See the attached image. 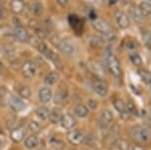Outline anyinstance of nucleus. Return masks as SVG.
Listing matches in <instances>:
<instances>
[{
  "label": "nucleus",
  "mask_w": 151,
  "mask_h": 150,
  "mask_svg": "<svg viewBox=\"0 0 151 150\" xmlns=\"http://www.w3.org/2000/svg\"><path fill=\"white\" fill-rule=\"evenodd\" d=\"M130 136L135 142L138 143H147L150 140V134L147 129L141 126H133L130 129Z\"/></svg>",
  "instance_id": "nucleus-1"
},
{
  "label": "nucleus",
  "mask_w": 151,
  "mask_h": 150,
  "mask_svg": "<svg viewBox=\"0 0 151 150\" xmlns=\"http://www.w3.org/2000/svg\"><path fill=\"white\" fill-rule=\"evenodd\" d=\"M106 65L108 70L113 75L114 77H119L121 76V67H120V62H119L118 59L116 57V55H114L111 52H108L106 55Z\"/></svg>",
  "instance_id": "nucleus-2"
},
{
  "label": "nucleus",
  "mask_w": 151,
  "mask_h": 150,
  "mask_svg": "<svg viewBox=\"0 0 151 150\" xmlns=\"http://www.w3.org/2000/svg\"><path fill=\"white\" fill-rule=\"evenodd\" d=\"M38 50H40L43 55H45L47 59H50L52 60L58 67H62V60H60V57H58L55 52H52L50 48H48V47L45 43L40 42V44H38Z\"/></svg>",
  "instance_id": "nucleus-3"
},
{
  "label": "nucleus",
  "mask_w": 151,
  "mask_h": 150,
  "mask_svg": "<svg viewBox=\"0 0 151 150\" xmlns=\"http://www.w3.org/2000/svg\"><path fill=\"white\" fill-rule=\"evenodd\" d=\"M92 86H93L94 91L100 96L105 97L108 94L109 91L108 85H107L106 82H104V80L96 78L93 81V83H92Z\"/></svg>",
  "instance_id": "nucleus-4"
},
{
  "label": "nucleus",
  "mask_w": 151,
  "mask_h": 150,
  "mask_svg": "<svg viewBox=\"0 0 151 150\" xmlns=\"http://www.w3.org/2000/svg\"><path fill=\"white\" fill-rule=\"evenodd\" d=\"M68 140L73 145H80L85 140L84 133L79 130H73L68 133Z\"/></svg>",
  "instance_id": "nucleus-5"
},
{
  "label": "nucleus",
  "mask_w": 151,
  "mask_h": 150,
  "mask_svg": "<svg viewBox=\"0 0 151 150\" xmlns=\"http://www.w3.org/2000/svg\"><path fill=\"white\" fill-rule=\"evenodd\" d=\"M113 122V114H112L111 111L109 110H105L102 112L101 117H100L99 124L100 127L102 129H107Z\"/></svg>",
  "instance_id": "nucleus-6"
},
{
  "label": "nucleus",
  "mask_w": 151,
  "mask_h": 150,
  "mask_svg": "<svg viewBox=\"0 0 151 150\" xmlns=\"http://www.w3.org/2000/svg\"><path fill=\"white\" fill-rule=\"evenodd\" d=\"M114 107L117 111L119 112L121 118L123 120H127L129 117H130V114L127 111V107H126V104L124 103V101H122L121 99H116L114 101Z\"/></svg>",
  "instance_id": "nucleus-7"
},
{
  "label": "nucleus",
  "mask_w": 151,
  "mask_h": 150,
  "mask_svg": "<svg viewBox=\"0 0 151 150\" xmlns=\"http://www.w3.org/2000/svg\"><path fill=\"white\" fill-rule=\"evenodd\" d=\"M115 18L117 21V24H118L119 27H121V28H127L129 26V24H130L128 14L124 11H121V10L117 11Z\"/></svg>",
  "instance_id": "nucleus-8"
},
{
  "label": "nucleus",
  "mask_w": 151,
  "mask_h": 150,
  "mask_svg": "<svg viewBox=\"0 0 151 150\" xmlns=\"http://www.w3.org/2000/svg\"><path fill=\"white\" fill-rule=\"evenodd\" d=\"M36 72V66L35 64L33 62H26L25 64L23 65V67H22V74L23 76L25 77V78H32V77H35Z\"/></svg>",
  "instance_id": "nucleus-9"
},
{
  "label": "nucleus",
  "mask_w": 151,
  "mask_h": 150,
  "mask_svg": "<svg viewBox=\"0 0 151 150\" xmlns=\"http://www.w3.org/2000/svg\"><path fill=\"white\" fill-rule=\"evenodd\" d=\"M14 37L19 42H26L29 40V33L27 32V30L25 28L18 26L14 30Z\"/></svg>",
  "instance_id": "nucleus-10"
},
{
  "label": "nucleus",
  "mask_w": 151,
  "mask_h": 150,
  "mask_svg": "<svg viewBox=\"0 0 151 150\" xmlns=\"http://www.w3.org/2000/svg\"><path fill=\"white\" fill-rule=\"evenodd\" d=\"M58 47H60V52L67 57H72L75 54V45L72 42H68V40H64V42H60Z\"/></svg>",
  "instance_id": "nucleus-11"
},
{
  "label": "nucleus",
  "mask_w": 151,
  "mask_h": 150,
  "mask_svg": "<svg viewBox=\"0 0 151 150\" xmlns=\"http://www.w3.org/2000/svg\"><path fill=\"white\" fill-rule=\"evenodd\" d=\"M93 26L97 31L101 33H106L108 31H110V26L109 24L104 21L103 19H95L93 21Z\"/></svg>",
  "instance_id": "nucleus-12"
},
{
  "label": "nucleus",
  "mask_w": 151,
  "mask_h": 150,
  "mask_svg": "<svg viewBox=\"0 0 151 150\" xmlns=\"http://www.w3.org/2000/svg\"><path fill=\"white\" fill-rule=\"evenodd\" d=\"M60 123H62V126L64 127L65 129L70 130L76 126V119L70 114H65V115H63Z\"/></svg>",
  "instance_id": "nucleus-13"
},
{
  "label": "nucleus",
  "mask_w": 151,
  "mask_h": 150,
  "mask_svg": "<svg viewBox=\"0 0 151 150\" xmlns=\"http://www.w3.org/2000/svg\"><path fill=\"white\" fill-rule=\"evenodd\" d=\"M38 97H40V102L42 103H48L52 99V92L47 87H43L40 90L38 93Z\"/></svg>",
  "instance_id": "nucleus-14"
},
{
  "label": "nucleus",
  "mask_w": 151,
  "mask_h": 150,
  "mask_svg": "<svg viewBox=\"0 0 151 150\" xmlns=\"http://www.w3.org/2000/svg\"><path fill=\"white\" fill-rule=\"evenodd\" d=\"M9 104H10V107L15 111H21L25 108V104L20 98L15 96H12L9 100Z\"/></svg>",
  "instance_id": "nucleus-15"
},
{
  "label": "nucleus",
  "mask_w": 151,
  "mask_h": 150,
  "mask_svg": "<svg viewBox=\"0 0 151 150\" xmlns=\"http://www.w3.org/2000/svg\"><path fill=\"white\" fill-rule=\"evenodd\" d=\"M24 136H25V130L23 128H16V129L12 130L10 137L12 139V141L15 142V143H18V142L22 141Z\"/></svg>",
  "instance_id": "nucleus-16"
},
{
  "label": "nucleus",
  "mask_w": 151,
  "mask_h": 150,
  "mask_svg": "<svg viewBox=\"0 0 151 150\" xmlns=\"http://www.w3.org/2000/svg\"><path fill=\"white\" fill-rule=\"evenodd\" d=\"M89 67H90V69H91L92 72H93L95 76H96V78L104 80V71H103L102 67L100 66L98 62H91L89 64Z\"/></svg>",
  "instance_id": "nucleus-17"
},
{
  "label": "nucleus",
  "mask_w": 151,
  "mask_h": 150,
  "mask_svg": "<svg viewBox=\"0 0 151 150\" xmlns=\"http://www.w3.org/2000/svg\"><path fill=\"white\" fill-rule=\"evenodd\" d=\"M62 117H63L62 111H60V109H58V108H53L50 112V116H48L50 122L53 123V124H57V123L60 122Z\"/></svg>",
  "instance_id": "nucleus-18"
},
{
  "label": "nucleus",
  "mask_w": 151,
  "mask_h": 150,
  "mask_svg": "<svg viewBox=\"0 0 151 150\" xmlns=\"http://www.w3.org/2000/svg\"><path fill=\"white\" fill-rule=\"evenodd\" d=\"M23 2L22 0H12L10 2V9L14 14H19L23 10Z\"/></svg>",
  "instance_id": "nucleus-19"
},
{
  "label": "nucleus",
  "mask_w": 151,
  "mask_h": 150,
  "mask_svg": "<svg viewBox=\"0 0 151 150\" xmlns=\"http://www.w3.org/2000/svg\"><path fill=\"white\" fill-rule=\"evenodd\" d=\"M138 9H139L141 15H142L143 17L149 16L151 14V3H149V2H147V1L141 2V3L139 4Z\"/></svg>",
  "instance_id": "nucleus-20"
},
{
  "label": "nucleus",
  "mask_w": 151,
  "mask_h": 150,
  "mask_svg": "<svg viewBox=\"0 0 151 150\" xmlns=\"http://www.w3.org/2000/svg\"><path fill=\"white\" fill-rule=\"evenodd\" d=\"M74 113H75V115L78 116L79 118H85V117H87L88 114H89V109H88L85 105L80 104V105L76 106Z\"/></svg>",
  "instance_id": "nucleus-21"
},
{
  "label": "nucleus",
  "mask_w": 151,
  "mask_h": 150,
  "mask_svg": "<svg viewBox=\"0 0 151 150\" xmlns=\"http://www.w3.org/2000/svg\"><path fill=\"white\" fill-rule=\"evenodd\" d=\"M58 79H60V77H58V74L57 72H50L45 76V82L47 85H55L58 81Z\"/></svg>",
  "instance_id": "nucleus-22"
},
{
  "label": "nucleus",
  "mask_w": 151,
  "mask_h": 150,
  "mask_svg": "<svg viewBox=\"0 0 151 150\" xmlns=\"http://www.w3.org/2000/svg\"><path fill=\"white\" fill-rule=\"evenodd\" d=\"M29 11L35 16H38L42 13V5L38 2H33L29 4Z\"/></svg>",
  "instance_id": "nucleus-23"
},
{
  "label": "nucleus",
  "mask_w": 151,
  "mask_h": 150,
  "mask_svg": "<svg viewBox=\"0 0 151 150\" xmlns=\"http://www.w3.org/2000/svg\"><path fill=\"white\" fill-rule=\"evenodd\" d=\"M129 15L131 16L134 21H136V22H141L143 19V16L141 15L139 9L135 8V7H131L130 9H129Z\"/></svg>",
  "instance_id": "nucleus-24"
},
{
  "label": "nucleus",
  "mask_w": 151,
  "mask_h": 150,
  "mask_svg": "<svg viewBox=\"0 0 151 150\" xmlns=\"http://www.w3.org/2000/svg\"><path fill=\"white\" fill-rule=\"evenodd\" d=\"M25 146L27 147L28 149H33L35 148L38 145V139L37 137L35 136H29L25 139V142H24Z\"/></svg>",
  "instance_id": "nucleus-25"
},
{
  "label": "nucleus",
  "mask_w": 151,
  "mask_h": 150,
  "mask_svg": "<svg viewBox=\"0 0 151 150\" xmlns=\"http://www.w3.org/2000/svg\"><path fill=\"white\" fill-rule=\"evenodd\" d=\"M35 113H36V116H37L40 120H47L48 118V116H50V111L45 107H40L36 110Z\"/></svg>",
  "instance_id": "nucleus-26"
},
{
  "label": "nucleus",
  "mask_w": 151,
  "mask_h": 150,
  "mask_svg": "<svg viewBox=\"0 0 151 150\" xmlns=\"http://www.w3.org/2000/svg\"><path fill=\"white\" fill-rule=\"evenodd\" d=\"M138 75H139V77L142 79L143 82L149 84V81L151 78V74L149 72L146 71V70H139V71H138Z\"/></svg>",
  "instance_id": "nucleus-27"
},
{
  "label": "nucleus",
  "mask_w": 151,
  "mask_h": 150,
  "mask_svg": "<svg viewBox=\"0 0 151 150\" xmlns=\"http://www.w3.org/2000/svg\"><path fill=\"white\" fill-rule=\"evenodd\" d=\"M130 60L131 62L134 65V66L136 67H139L142 65V59H141V57L138 54H131L130 55Z\"/></svg>",
  "instance_id": "nucleus-28"
},
{
  "label": "nucleus",
  "mask_w": 151,
  "mask_h": 150,
  "mask_svg": "<svg viewBox=\"0 0 151 150\" xmlns=\"http://www.w3.org/2000/svg\"><path fill=\"white\" fill-rule=\"evenodd\" d=\"M115 147L118 150H129L128 142L125 141V140H123V139H120V140H118V141H116Z\"/></svg>",
  "instance_id": "nucleus-29"
},
{
  "label": "nucleus",
  "mask_w": 151,
  "mask_h": 150,
  "mask_svg": "<svg viewBox=\"0 0 151 150\" xmlns=\"http://www.w3.org/2000/svg\"><path fill=\"white\" fill-rule=\"evenodd\" d=\"M18 94L20 97H22L24 99H28L30 97V90L28 87H21L18 90Z\"/></svg>",
  "instance_id": "nucleus-30"
},
{
  "label": "nucleus",
  "mask_w": 151,
  "mask_h": 150,
  "mask_svg": "<svg viewBox=\"0 0 151 150\" xmlns=\"http://www.w3.org/2000/svg\"><path fill=\"white\" fill-rule=\"evenodd\" d=\"M126 107H127V111L130 115H135V116L138 115V110H137V108H136V106L134 105V103L129 101V102L126 104Z\"/></svg>",
  "instance_id": "nucleus-31"
},
{
  "label": "nucleus",
  "mask_w": 151,
  "mask_h": 150,
  "mask_svg": "<svg viewBox=\"0 0 151 150\" xmlns=\"http://www.w3.org/2000/svg\"><path fill=\"white\" fill-rule=\"evenodd\" d=\"M117 38V35L115 33L111 32V31H108L106 33H103V39L104 42H114Z\"/></svg>",
  "instance_id": "nucleus-32"
},
{
  "label": "nucleus",
  "mask_w": 151,
  "mask_h": 150,
  "mask_svg": "<svg viewBox=\"0 0 151 150\" xmlns=\"http://www.w3.org/2000/svg\"><path fill=\"white\" fill-rule=\"evenodd\" d=\"M143 42H144L147 48H149L151 50V33L150 32L143 33Z\"/></svg>",
  "instance_id": "nucleus-33"
},
{
  "label": "nucleus",
  "mask_w": 151,
  "mask_h": 150,
  "mask_svg": "<svg viewBox=\"0 0 151 150\" xmlns=\"http://www.w3.org/2000/svg\"><path fill=\"white\" fill-rule=\"evenodd\" d=\"M50 143L52 147H55V148H63V147H64V142L57 138H52L50 140Z\"/></svg>",
  "instance_id": "nucleus-34"
},
{
  "label": "nucleus",
  "mask_w": 151,
  "mask_h": 150,
  "mask_svg": "<svg viewBox=\"0 0 151 150\" xmlns=\"http://www.w3.org/2000/svg\"><path fill=\"white\" fill-rule=\"evenodd\" d=\"M29 130L32 133L36 134V133H38L40 131V126L36 122H31L30 124H29Z\"/></svg>",
  "instance_id": "nucleus-35"
},
{
  "label": "nucleus",
  "mask_w": 151,
  "mask_h": 150,
  "mask_svg": "<svg viewBox=\"0 0 151 150\" xmlns=\"http://www.w3.org/2000/svg\"><path fill=\"white\" fill-rule=\"evenodd\" d=\"M4 16H5V7L2 0H0V19H3Z\"/></svg>",
  "instance_id": "nucleus-36"
},
{
  "label": "nucleus",
  "mask_w": 151,
  "mask_h": 150,
  "mask_svg": "<svg viewBox=\"0 0 151 150\" xmlns=\"http://www.w3.org/2000/svg\"><path fill=\"white\" fill-rule=\"evenodd\" d=\"M89 105H90V107H91L92 109H96L97 106H98V103H97V101L91 99V100H89Z\"/></svg>",
  "instance_id": "nucleus-37"
},
{
  "label": "nucleus",
  "mask_w": 151,
  "mask_h": 150,
  "mask_svg": "<svg viewBox=\"0 0 151 150\" xmlns=\"http://www.w3.org/2000/svg\"><path fill=\"white\" fill-rule=\"evenodd\" d=\"M57 2L60 5H62V6H65V4L68 3V0H57Z\"/></svg>",
  "instance_id": "nucleus-38"
},
{
  "label": "nucleus",
  "mask_w": 151,
  "mask_h": 150,
  "mask_svg": "<svg viewBox=\"0 0 151 150\" xmlns=\"http://www.w3.org/2000/svg\"><path fill=\"white\" fill-rule=\"evenodd\" d=\"M36 33H37L38 35L40 36V37H45V33H43V31L41 30V29H36Z\"/></svg>",
  "instance_id": "nucleus-39"
},
{
  "label": "nucleus",
  "mask_w": 151,
  "mask_h": 150,
  "mask_svg": "<svg viewBox=\"0 0 151 150\" xmlns=\"http://www.w3.org/2000/svg\"><path fill=\"white\" fill-rule=\"evenodd\" d=\"M131 150H145V149L142 148L141 146H137V145H136V146H133L132 148H131Z\"/></svg>",
  "instance_id": "nucleus-40"
},
{
  "label": "nucleus",
  "mask_w": 151,
  "mask_h": 150,
  "mask_svg": "<svg viewBox=\"0 0 151 150\" xmlns=\"http://www.w3.org/2000/svg\"><path fill=\"white\" fill-rule=\"evenodd\" d=\"M117 1V0H110V3L112 4V3H115V2Z\"/></svg>",
  "instance_id": "nucleus-41"
},
{
  "label": "nucleus",
  "mask_w": 151,
  "mask_h": 150,
  "mask_svg": "<svg viewBox=\"0 0 151 150\" xmlns=\"http://www.w3.org/2000/svg\"><path fill=\"white\" fill-rule=\"evenodd\" d=\"M149 120H150V122H151V110H150V113H149Z\"/></svg>",
  "instance_id": "nucleus-42"
},
{
  "label": "nucleus",
  "mask_w": 151,
  "mask_h": 150,
  "mask_svg": "<svg viewBox=\"0 0 151 150\" xmlns=\"http://www.w3.org/2000/svg\"><path fill=\"white\" fill-rule=\"evenodd\" d=\"M149 84L151 85V78H150V81H149Z\"/></svg>",
  "instance_id": "nucleus-43"
},
{
  "label": "nucleus",
  "mask_w": 151,
  "mask_h": 150,
  "mask_svg": "<svg viewBox=\"0 0 151 150\" xmlns=\"http://www.w3.org/2000/svg\"><path fill=\"white\" fill-rule=\"evenodd\" d=\"M0 147H1V141H0Z\"/></svg>",
  "instance_id": "nucleus-44"
},
{
  "label": "nucleus",
  "mask_w": 151,
  "mask_h": 150,
  "mask_svg": "<svg viewBox=\"0 0 151 150\" xmlns=\"http://www.w3.org/2000/svg\"><path fill=\"white\" fill-rule=\"evenodd\" d=\"M149 1H150V2H151V0H149Z\"/></svg>",
  "instance_id": "nucleus-45"
}]
</instances>
